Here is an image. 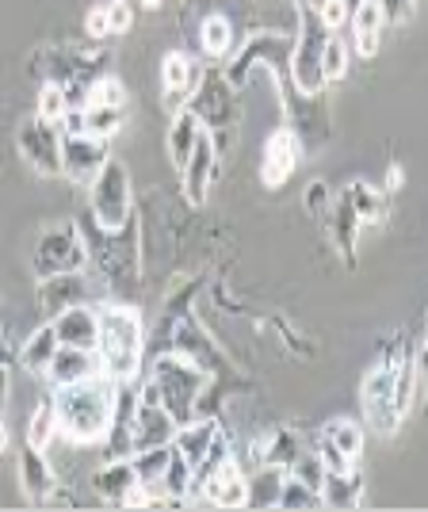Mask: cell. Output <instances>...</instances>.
<instances>
[{
  "instance_id": "6da1fadb",
  "label": "cell",
  "mask_w": 428,
  "mask_h": 512,
  "mask_svg": "<svg viewBox=\"0 0 428 512\" xmlns=\"http://www.w3.org/2000/svg\"><path fill=\"white\" fill-rule=\"evenodd\" d=\"M115 398L119 383L111 375H92L85 383H69L54 390V413L58 432L77 444H96L115 428Z\"/></svg>"
},
{
  "instance_id": "7a4b0ae2",
  "label": "cell",
  "mask_w": 428,
  "mask_h": 512,
  "mask_svg": "<svg viewBox=\"0 0 428 512\" xmlns=\"http://www.w3.org/2000/svg\"><path fill=\"white\" fill-rule=\"evenodd\" d=\"M142 321L134 310L127 306H107L100 310V341H96V352H100V367L104 375H111L115 383H127L138 375L142 367Z\"/></svg>"
},
{
  "instance_id": "3957f363",
  "label": "cell",
  "mask_w": 428,
  "mask_h": 512,
  "mask_svg": "<svg viewBox=\"0 0 428 512\" xmlns=\"http://www.w3.org/2000/svg\"><path fill=\"white\" fill-rule=\"evenodd\" d=\"M150 379L157 383V390H161V406L176 417V425H188V421H192L195 398H199V390L207 383V375H203L195 363L169 356V360L153 363Z\"/></svg>"
},
{
  "instance_id": "277c9868",
  "label": "cell",
  "mask_w": 428,
  "mask_h": 512,
  "mask_svg": "<svg viewBox=\"0 0 428 512\" xmlns=\"http://www.w3.org/2000/svg\"><path fill=\"white\" fill-rule=\"evenodd\" d=\"M92 188V218L104 234L123 230L130 218V172L123 161H107L100 176L88 184Z\"/></svg>"
},
{
  "instance_id": "5b68a950",
  "label": "cell",
  "mask_w": 428,
  "mask_h": 512,
  "mask_svg": "<svg viewBox=\"0 0 428 512\" xmlns=\"http://www.w3.org/2000/svg\"><path fill=\"white\" fill-rule=\"evenodd\" d=\"M325 39H329V27L310 16L306 27H302L299 43L291 46V77H295V88L302 96H318L321 88L329 85L325 73H321V50H325Z\"/></svg>"
},
{
  "instance_id": "8992f818",
  "label": "cell",
  "mask_w": 428,
  "mask_h": 512,
  "mask_svg": "<svg viewBox=\"0 0 428 512\" xmlns=\"http://www.w3.org/2000/svg\"><path fill=\"white\" fill-rule=\"evenodd\" d=\"M85 245L77 237V226H50L35 249V272L39 276H62V272H81L85 268Z\"/></svg>"
},
{
  "instance_id": "52a82bcc",
  "label": "cell",
  "mask_w": 428,
  "mask_h": 512,
  "mask_svg": "<svg viewBox=\"0 0 428 512\" xmlns=\"http://www.w3.org/2000/svg\"><path fill=\"white\" fill-rule=\"evenodd\" d=\"M394 383H398V367H394V363L375 367L364 379L367 421H371L375 432H383V436H390V432L398 428V421H402V409H398V398H394Z\"/></svg>"
},
{
  "instance_id": "ba28073f",
  "label": "cell",
  "mask_w": 428,
  "mask_h": 512,
  "mask_svg": "<svg viewBox=\"0 0 428 512\" xmlns=\"http://www.w3.org/2000/svg\"><path fill=\"white\" fill-rule=\"evenodd\" d=\"M107 161V138L96 134H62V172L73 184H92Z\"/></svg>"
},
{
  "instance_id": "9c48e42d",
  "label": "cell",
  "mask_w": 428,
  "mask_h": 512,
  "mask_svg": "<svg viewBox=\"0 0 428 512\" xmlns=\"http://www.w3.org/2000/svg\"><path fill=\"white\" fill-rule=\"evenodd\" d=\"M20 146L35 172H43V176H58L62 172V127L58 123L31 119L20 130Z\"/></svg>"
},
{
  "instance_id": "30bf717a",
  "label": "cell",
  "mask_w": 428,
  "mask_h": 512,
  "mask_svg": "<svg viewBox=\"0 0 428 512\" xmlns=\"http://www.w3.org/2000/svg\"><path fill=\"white\" fill-rule=\"evenodd\" d=\"M176 417H172L165 406H146L138 402L134 417H130V444L134 451L157 448V444H172L176 440Z\"/></svg>"
},
{
  "instance_id": "8fae6325",
  "label": "cell",
  "mask_w": 428,
  "mask_h": 512,
  "mask_svg": "<svg viewBox=\"0 0 428 512\" xmlns=\"http://www.w3.org/2000/svg\"><path fill=\"white\" fill-rule=\"evenodd\" d=\"M50 325L58 333V344H69V348H96L100 341V310H92L85 302L65 306L62 314H54Z\"/></svg>"
},
{
  "instance_id": "7c38bea8",
  "label": "cell",
  "mask_w": 428,
  "mask_h": 512,
  "mask_svg": "<svg viewBox=\"0 0 428 512\" xmlns=\"http://www.w3.org/2000/svg\"><path fill=\"white\" fill-rule=\"evenodd\" d=\"M100 352L96 348H69V344H58V352L46 363V375L54 386H69V383H85L92 375H100Z\"/></svg>"
},
{
  "instance_id": "4fadbf2b",
  "label": "cell",
  "mask_w": 428,
  "mask_h": 512,
  "mask_svg": "<svg viewBox=\"0 0 428 512\" xmlns=\"http://www.w3.org/2000/svg\"><path fill=\"white\" fill-rule=\"evenodd\" d=\"M184 195H188V203L192 207H203L207 203V192H211L214 184V172H218V157H214V138L203 130V138L195 142V153L188 157V165H184Z\"/></svg>"
},
{
  "instance_id": "5bb4252c",
  "label": "cell",
  "mask_w": 428,
  "mask_h": 512,
  "mask_svg": "<svg viewBox=\"0 0 428 512\" xmlns=\"http://www.w3.org/2000/svg\"><path fill=\"white\" fill-rule=\"evenodd\" d=\"M299 138L291 134V130H272L268 134V142H264V157H260V176H264V184L268 188H279L295 165H299Z\"/></svg>"
},
{
  "instance_id": "9a60e30c",
  "label": "cell",
  "mask_w": 428,
  "mask_h": 512,
  "mask_svg": "<svg viewBox=\"0 0 428 512\" xmlns=\"http://www.w3.org/2000/svg\"><path fill=\"white\" fill-rule=\"evenodd\" d=\"M203 497H207L211 505H218V509H241V505L249 501V482H245V474H241V467H237L234 459L222 463L218 474L207 478Z\"/></svg>"
},
{
  "instance_id": "2e32d148",
  "label": "cell",
  "mask_w": 428,
  "mask_h": 512,
  "mask_svg": "<svg viewBox=\"0 0 428 512\" xmlns=\"http://www.w3.org/2000/svg\"><path fill=\"white\" fill-rule=\"evenodd\" d=\"M203 138V119L195 115L192 107H180L176 111V119L169 123V157H172V165L176 169H184L188 165V157L195 153V142Z\"/></svg>"
},
{
  "instance_id": "e0dca14e",
  "label": "cell",
  "mask_w": 428,
  "mask_h": 512,
  "mask_svg": "<svg viewBox=\"0 0 428 512\" xmlns=\"http://www.w3.org/2000/svg\"><path fill=\"white\" fill-rule=\"evenodd\" d=\"M352 23V35H356V50L364 54V58H375L379 54V35H383V8H379V0H360L356 4V12L348 16Z\"/></svg>"
},
{
  "instance_id": "ac0fdd59",
  "label": "cell",
  "mask_w": 428,
  "mask_h": 512,
  "mask_svg": "<svg viewBox=\"0 0 428 512\" xmlns=\"http://www.w3.org/2000/svg\"><path fill=\"white\" fill-rule=\"evenodd\" d=\"M161 81H165V92H169V104L184 107V100H192L195 85H199V69L184 54L172 50L165 65H161Z\"/></svg>"
},
{
  "instance_id": "d6986e66",
  "label": "cell",
  "mask_w": 428,
  "mask_h": 512,
  "mask_svg": "<svg viewBox=\"0 0 428 512\" xmlns=\"http://www.w3.org/2000/svg\"><path fill=\"white\" fill-rule=\"evenodd\" d=\"M92 486H96V493H100V497H107V501H123V497H127V490H134V486H138L134 463H130L127 455H123V459H111L107 467L96 470Z\"/></svg>"
},
{
  "instance_id": "ffe728a7",
  "label": "cell",
  "mask_w": 428,
  "mask_h": 512,
  "mask_svg": "<svg viewBox=\"0 0 428 512\" xmlns=\"http://www.w3.org/2000/svg\"><path fill=\"white\" fill-rule=\"evenodd\" d=\"M85 299V279L81 272H62V276L43 279V310L46 314H62L65 306Z\"/></svg>"
},
{
  "instance_id": "44dd1931",
  "label": "cell",
  "mask_w": 428,
  "mask_h": 512,
  "mask_svg": "<svg viewBox=\"0 0 428 512\" xmlns=\"http://www.w3.org/2000/svg\"><path fill=\"white\" fill-rule=\"evenodd\" d=\"M214 421H188V425L176 428V440H172V448L180 451L188 463H192V470L203 463V455H207V448H211L214 440Z\"/></svg>"
},
{
  "instance_id": "7402d4cb",
  "label": "cell",
  "mask_w": 428,
  "mask_h": 512,
  "mask_svg": "<svg viewBox=\"0 0 428 512\" xmlns=\"http://www.w3.org/2000/svg\"><path fill=\"white\" fill-rule=\"evenodd\" d=\"M245 482H249V501H245V505H253V509H272V505H279V493H283L287 474H283V467H276V463H264V467H260L253 478H245Z\"/></svg>"
},
{
  "instance_id": "603a6c76",
  "label": "cell",
  "mask_w": 428,
  "mask_h": 512,
  "mask_svg": "<svg viewBox=\"0 0 428 512\" xmlns=\"http://www.w3.org/2000/svg\"><path fill=\"white\" fill-rule=\"evenodd\" d=\"M321 505L329 509H352L360 501V474L348 470V474H333L325 470V482H321Z\"/></svg>"
},
{
  "instance_id": "cb8c5ba5",
  "label": "cell",
  "mask_w": 428,
  "mask_h": 512,
  "mask_svg": "<svg viewBox=\"0 0 428 512\" xmlns=\"http://www.w3.org/2000/svg\"><path fill=\"white\" fill-rule=\"evenodd\" d=\"M169 459H172V444H157V448H146V451H134V474H138V482L142 486H161V478H165V470H169Z\"/></svg>"
},
{
  "instance_id": "d4e9b609",
  "label": "cell",
  "mask_w": 428,
  "mask_h": 512,
  "mask_svg": "<svg viewBox=\"0 0 428 512\" xmlns=\"http://www.w3.org/2000/svg\"><path fill=\"white\" fill-rule=\"evenodd\" d=\"M20 474H23V486L31 490V497H46V490L54 486V474L46 467L43 451L31 448V444H27V451H23L20 459Z\"/></svg>"
},
{
  "instance_id": "484cf974",
  "label": "cell",
  "mask_w": 428,
  "mask_h": 512,
  "mask_svg": "<svg viewBox=\"0 0 428 512\" xmlns=\"http://www.w3.org/2000/svg\"><path fill=\"white\" fill-rule=\"evenodd\" d=\"M199 43H203V50L211 58H226L230 46H234V27H230V20L226 16H207L203 27H199Z\"/></svg>"
},
{
  "instance_id": "4316f807",
  "label": "cell",
  "mask_w": 428,
  "mask_h": 512,
  "mask_svg": "<svg viewBox=\"0 0 428 512\" xmlns=\"http://www.w3.org/2000/svg\"><path fill=\"white\" fill-rule=\"evenodd\" d=\"M58 352V333H54V325H46L39 333H31V341L23 344V367H31V371H46V363L50 356Z\"/></svg>"
},
{
  "instance_id": "83f0119b",
  "label": "cell",
  "mask_w": 428,
  "mask_h": 512,
  "mask_svg": "<svg viewBox=\"0 0 428 512\" xmlns=\"http://www.w3.org/2000/svg\"><path fill=\"white\" fill-rule=\"evenodd\" d=\"M123 107L127 104H96V100H85L88 134H96V138H111L115 130L123 127Z\"/></svg>"
},
{
  "instance_id": "f1b7e54d",
  "label": "cell",
  "mask_w": 428,
  "mask_h": 512,
  "mask_svg": "<svg viewBox=\"0 0 428 512\" xmlns=\"http://www.w3.org/2000/svg\"><path fill=\"white\" fill-rule=\"evenodd\" d=\"M344 199H348V207L356 211V218H360V222H379V218H383V195L375 192V188H367L364 180L348 184Z\"/></svg>"
},
{
  "instance_id": "f546056e",
  "label": "cell",
  "mask_w": 428,
  "mask_h": 512,
  "mask_svg": "<svg viewBox=\"0 0 428 512\" xmlns=\"http://www.w3.org/2000/svg\"><path fill=\"white\" fill-rule=\"evenodd\" d=\"M54 436H58V413H54V402H50V406L35 409V417H31V425H27V444L46 451L54 444Z\"/></svg>"
},
{
  "instance_id": "4dcf8cb0",
  "label": "cell",
  "mask_w": 428,
  "mask_h": 512,
  "mask_svg": "<svg viewBox=\"0 0 428 512\" xmlns=\"http://www.w3.org/2000/svg\"><path fill=\"white\" fill-rule=\"evenodd\" d=\"M321 436H329L348 459H360V451H364V432H360V425H352V421H329Z\"/></svg>"
},
{
  "instance_id": "1f68e13d",
  "label": "cell",
  "mask_w": 428,
  "mask_h": 512,
  "mask_svg": "<svg viewBox=\"0 0 428 512\" xmlns=\"http://www.w3.org/2000/svg\"><path fill=\"white\" fill-rule=\"evenodd\" d=\"M321 73H325V81H341L344 73H348V46L341 43L337 31H329V39H325V50H321Z\"/></svg>"
},
{
  "instance_id": "d6a6232c",
  "label": "cell",
  "mask_w": 428,
  "mask_h": 512,
  "mask_svg": "<svg viewBox=\"0 0 428 512\" xmlns=\"http://www.w3.org/2000/svg\"><path fill=\"white\" fill-rule=\"evenodd\" d=\"M161 486H165L172 497H188V490H192V463H188V459H184V455H180L176 448H172L169 470H165Z\"/></svg>"
},
{
  "instance_id": "836d02e7",
  "label": "cell",
  "mask_w": 428,
  "mask_h": 512,
  "mask_svg": "<svg viewBox=\"0 0 428 512\" xmlns=\"http://www.w3.org/2000/svg\"><path fill=\"white\" fill-rule=\"evenodd\" d=\"M318 505H321V493L310 490L306 482H299V478H287V482H283L279 509H318Z\"/></svg>"
},
{
  "instance_id": "e575fe53",
  "label": "cell",
  "mask_w": 428,
  "mask_h": 512,
  "mask_svg": "<svg viewBox=\"0 0 428 512\" xmlns=\"http://www.w3.org/2000/svg\"><path fill=\"white\" fill-rule=\"evenodd\" d=\"M65 107H69V96H65L62 85H43V92H39V119H46V123H58L65 115Z\"/></svg>"
},
{
  "instance_id": "d590c367",
  "label": "cell",
  "mask_w": 428,
  "mask_h": 512,
  "mask_svg": "<svg viewBox=\"0 0 428 512\" xmlns=\"http://www.w3.org/2000/svg\"><path fill=\"white\" fill-rule=\"evenodd\" d=\"M295 478L299 482H306L310 490H321V482H325V463H321V455L314 451V455H295Z\"/></svg>"
},
{
  "instance_id": "8d00e7d4",
  "label": "cell",
  "mask_w": 428,
  "mask_h": 512,
  "mask_svg": "<svg viewBox=\"0 0 428 512\" xmlns=\"http://www.w3.org/2000/svg\"><path fill=\"white\" fill-rule=\"evenodd\" d=\"M318 455H321V463H325V470H333V474H348V470L356 467V459H348V455H344L329 436H321Z\"/></svg>"
},
{
  "instance_id": "74e56055",
  "label": "cell",
  "mask_w": 428,
  "mask_h": 512,
  "mask_svg": "<svg viewBox=\"0 0 428 512\" xmlns=\"http://www.w3.org/2000/svg\"><path fill=\"white\" fill-rule=\"evenodd\" d=\"M107 27H111V35H123L130 31V23H134V12H130L127 0H107Z\"/></svg>"
},
{
  "instance_id": "f35d334b",
  "label": "cell",
  "mask_w": 428,
  "mask_h": 512,
  "mask_svg": "<svg viewBox=\"0 0 428 512\" xmlns=\"http://www.w3.org/2000/svg\"><path fill=\"white\" fill-rule=\"evenodd\" d=\"M318 20L329 27V31H341L344 23H348V0H325L318 12Z\"/></svg>"
},
{
  "instance_id": "ab89813d",
  "label": "cell",
  "mask_w": 428,
  "mask_h": 512,
  "mask_svg": "<svg viewBox=\"0 0 428 512\" xmlns=\"http://www.w3.org/2000/svg\"><path fill=\"white\" fill-rule=\"evenodd\" d=\"M386 23H409L417 12V0H379Z\"/></svg>"
},
{
  "instance_id": "60d3db41",
  "label": "cell",
  "mask_w": 428,
  "mask_h": 512,
  "mask_svg": "<svg viewBox=\"0 0 428 512\" xmlns=\"http://www.w3.org/2000/svg\"><path fill=\"white\" fill-rule=\"evenodd\" d=\"M88 100H96V104H127V88L119 81H100V85H92Z\"/></svg>"
},
{
  "instance_id": "b9f144b4",
  "label": "cell",
  "mask_w": 428,
  "mask_h": 512,
  "mask_svg": "<svg viewBox=\"0 0 428 512\" xmlns=\"http://www.w3.org/2000/svg\"><path fill=\"white\" fill-rule=\"evenodd\" d=\"M58 127H62V134H85L88 130L85 107H65V115L58 119Z\"/></svg>"
},
{
  "instance_id": "7bdbcfd3",
  "label": "cell",
  "mask_w": 428,
  "mask_h": 512,
  "mask_svg": "<svg viewBox=\"0 0 428 512\" xmlns=\"http://www.w3.org/2000/svg\"><path fill=\"white\" fill-rule=\"evenodd\" d=\"M85 27H88V35H92V39H104V35H111V27H107V8H104V4L88 12Z\"/></svg>"
},
{
  "instance_id": "ee69618b",
  "label": "cell",
  "mask_w": 428,
  "mask_h": 512,
  "mask_svg": "<svg viewBox=\"0 0 428 512\" xmlns=\"http://www.w3.org/2000/svg\"><path fill=\"white\" fill-rule=\"evenodd\" d=\"M325 203H329L325 184H310V192H306V207H310V214H325Z\"/></svg>"
},
{
  "instance_id": "f6af8a7d",
  "label": "cell",
  "mask_w": 428,
  "mask_h": 512,
  "mask_svg": "<svg viewBox=\"0 0 428 512\" xmlns=\"http://www.w3.org/2000/svg\"><path fill=\"white\" fill-rule=\"evenodd\" d=\"M413 367H417L421 375H428V341L421 344V352H417V363H413Z\"/></svg>"
},
{
  "instance_id": "bcb514c9",
  "label": "cell",
  "mask_w": 428,
  "mask_h": 512,
  "mask_svg": "<svg viewBox=\"0 0 428 512\" xmlns=\"http://www.w3.org/2000/svg\"><path fill=\"white\" fill-rule=\"evenodd\" d=\"M4 402H8V371L0 367V409H4Z\"/></svg>"
},
{
  "instance_id": "7dc6e473",
  "label": "cell",
  "mask_w": 428,
  "mask_h": 512,
  "mask_svg": "<svg viewBox=\"0 0 428 512\" xmlns=\"http://www.w3.org/2000/svg\"><path fill=\"white\" fill-rule=\"evenodd\" d=\"M8 356H12V352H8V344L0 341V367H4V360H8Z\"/></svg>"
},
{
  "instance_id": "c3c4849f",
  "label": "cell",
  "mask_w": 428,
  "mask_h": 512,
  "mask_svg": "<svg viewBox=\"0 0 428 512\" xmlns=\"http://www.w3.org/2000/svg\"><path fill=\"white\" fill-rule=\"evenodd\" d=\"M142 4H146V8H157V4H161V0H142Z\"/></svg>"
}]
</instances>
